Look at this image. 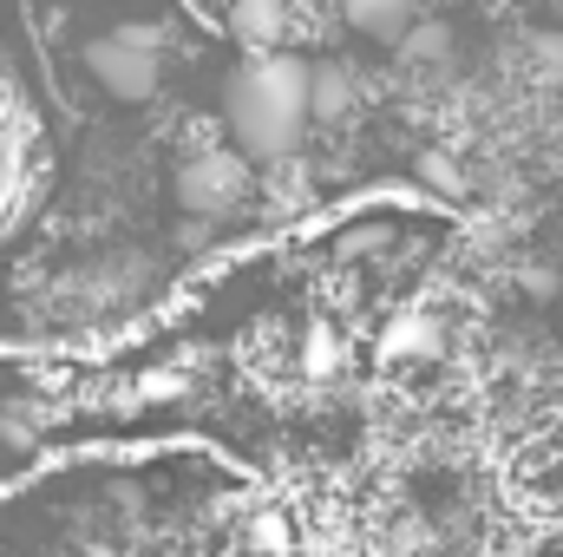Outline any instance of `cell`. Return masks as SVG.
Wrapping results in <instances>:
<instances>
[{
	"instance_id": "cell-1",
	"label": "cell",
	"mask_w": 563,
	"mask_h": 557,
	"mask_svg": "<svg viewBox=\"0 0 563 557\" xmlns=\"http://www.w3.org/2000/svg\"><path fill=\"white\" fill-rule=\"evenodd\" d=\"M250 499L203 446L73 452L0 492V557H217Z\"/></svg>"
},
{
	"instance_id": "cell-2",
	"label": "cell",
	"mask_w": 563,
	"mask_h": 557,
	"mask_svg": "<svg viewBox=\"0 0 563 557\" xmlns=\"http://www.w3.org/2000/svg\"><path fill=\"white\" fill-rule=\"evenodd\" d=\"M13 197V112H7V92H0V210Z\"/></svg>"
}]
</instances>
